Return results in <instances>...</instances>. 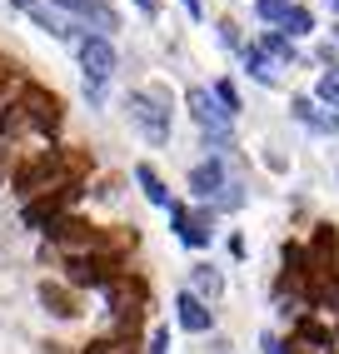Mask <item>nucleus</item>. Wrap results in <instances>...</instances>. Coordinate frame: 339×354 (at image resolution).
<instances>
[{
    "label": "nucleus",
    "mask_w": 339,
    "mask_h": 354,
    "mask_svg": "<svg viewBox=\"0 0 339 354\" xmlns=\"http://www.w3.org/2000/svg\"><path fill=\"white\" fill-rule=\"evenodd\" d=\"M105 295H110V310L125 319L130 329H135V319H140V304H145V285L140 279H130V274H115L110 285H105Z\"/></svg>",
    "instance_id": "6"
},
{
    "label": "nucleus",
    "mask_w": 339,
    "mask_h": 354,
    "mask_svg": "<svg viewBox=\"0 0 339 354\" xmlns=\"http://www.w3.org/2000/svg\"><path fill=\"white\" fill-rule=\"evenodd\" d=\"M225 185H230V180H225V170H220L214 160L190 170V190H195L200 200H220V195H225Z\"/></svg>",
    "instance_id": "11"
},
{
    "label": "nucleus",
    "mask_w": 339,
    "mask_h": 354,
    "mask_svg": "<svg viewBox=\"0 0 339 354\" xmlns=\"http://www.w3.org/2000/svg\"><path fill=\"white\" fill-rule=\"evenodd\" d=\"M65 270H70V285H90V290H105L110 279L120 274V254L110 250H90V254H65Z\"/></svg>",
    "instance_id": "5"
},
{
    "label": "nucleus",
    "mask_w": 339,
    "mask_h": 354,
    "mask_svg": "<svg viewBox=\"0 0 339 354\" xmlns=\"http://www.w3.org/2000/svg\"><path fill=\"white\" fill-rule=\"evenodd\" d=\"M300 339H309V344H329V329H320V324H300Z\"/></svg>",
    "instance_id": "22"
},
{
    "label": "nucleus",
    "mask_w": 339,
    "mask_h": 354,
    "mask_svg": "<svg viewBox=\"0 0 339 354\" xmlns=\"http://www.w3.org/2000/svg\"><path fill=\"white\" fill-rule=\"evenodd\" d=\"M135 180L145 185V195H150L155 205H165V209H170V190H165V180L155 175V165H135Z\"/></svg>",
    "instance_id": "14"
},
{
    "label": "nucleus",
    "mask_w": 339,
    "mask_h": 354,
    "mask_svg": "<svg viewBox=\"0 0 339 354\" xmlns=\"http://www.w3.org/2000/svg\"><path fill=\"white\" fill-rule=\"evenodd\" d=\"M26 130H40V135L60 130V100L45 85H26L6 110H0V145H6V140H20Z\"/></svg>",
    "instance_id": "1"
},
{
    "label": "nucleus",
    "mask_w": 339,
    "mask_h": 354,
    "mask_svg": "<svg viewBox=\"0 0 339 354\" xmlns=\"http://www.w3.org/2000/svg\"><path fill=\"white\" fill-rule=\"evenodd\" d=\"M40 304H45L51 315H60V319H75V315H80V310H75V295L60 290V285H51V279L40 285Z\"/></svg>",
    "instance_id": "13"
},
{
    "label": "nucleus",
    "mask_w": 339,
    "mask_h": 354,
    "mask_svg": "<svg viewBox=\"0 0 339 354\" xmlns=\"http://www.w3.org/2000/svg\"><path fill=\"white\" fill-rule=\"evenodd\" d=\"M75 200H80V180H60V185H51V190H40L35 200H26L20 220H26L30 230H51L60 220V209L75 205Z\"/></svg>",
    "instance_id": "4"
},
{
    "label": "nucleus",
    "mask_w": 339,
    "mask_h": 354,
    "mask_svg": "<svg viewBox=\"0 0 339 354\" xmlns=\"http://www.w3.org/2000/svg\"><path fill=\"white\" fill-rule=\"evenodd\" d=\"M60 10H70L80 20V26H95L100 35H110V30H120V15L110 10V6H100V0H55Z\"/></svg>",
    "instance_id": "8"
},
{
    "label": "nucleus",
    "mask_w": 339,
    "mask_h": 354,
    "mask_svg": "<svg viewBox=\"0 0 339 354\" xmlns=\"http://www.w3.org/2000/svg\"><path fill=\"white\" fill-rule=\"evenodd\" d=\"M80 65H85V75L100 85L105 75H115V45L105 35H85L80 40Z\"/></svg>",
    "instance_id": "7"
},
{
    "label": "nucleus",
    "mask_w": 339,
    "mask_h": 354,
    "mask_svg": "<svg viewBox=\"0 0 339 354\" xmlns=\"http://www.w3.org/2000/svg\"><path fill=\"white\" fill-rule=\"evenodd\" d=\"M175 315H180V324L190 329V335H205V329H210V319H214V315H210V304H205L200 295H190V290L175 299Z\"/></svg>",
    "instance_id": "10"
},
{
    "label": "nucleus",
    "mask_w": 339,
    "mask_h": 354,
    "mask_svg": "<svg viewBox=\"0 0 339 354\" xmlns=\"http://www.w3.org/2000/svg\"><path fill=\"white\" fill-rule=\"evenodd\" d=\"M195 290L214 299V295H220V290H225V279H220V274H214L210 265H195Z\"/></svg>",
    "instance_id": "15"
},
{
    "label": "nucleus",
    "mask_w": 339,
    "mask_h": 354,
    "mask_svg": "<svg viewBox=\"0 0 339 354\" xmlns=\"http://www.w3.org/2000/svg\"><path fill=\"white\" fill-rule=\"evenodd\" d=\"M125 110H130V120L140 125V135L145 140H170V95L165 90H135V95L125 100Z\"/></svg>",
    "instance_id": "3"
},
{
    "label": "nucleus",
    "mask_w": 339,
    "mask_h": 354,
    "mask_svg": "<svg viewBox=\"0 0 339 354\" xmlns=\"http://www.w3.org/2000/svg\"><path fill=\"white\" fill-rule=\"evenodd\" d=\"M245 65L255 70V75H259L264 85H270V80H275V70H270V60H264V50H255V45H250V50H245Z\"/></svg>",
    "instance_id": "17"
},
{
    "label": "nucleus",
    "mask_w": 339,
    "mask_h": 354,
    "mask_svg": "<svg viewBox=\"0 0 339 354\" xmlns=\"http://www.w3.org/2000/svg\"><path fill=\"white\" fill-rule=\"evenodd\" d=\"M170 349V329H155V339H150V354H165Z\"/></svg>",
    "instance_id": "24"
},
{
    "label": "nucleus",
    "mask_w": 339,
    "mask_h": 354,
    "mask_svg": "<svg viewBox=\"0 0 339 354\" xmlns=\"http://www.w3.org/2000/svg\"><path fill=\"white\" fill-rule=\"evenodd\" d=\"M10 6H26V10H30V6H35V0H10Z\"/></svg>",
    "instance_id": "27"
},
{
    "label": "nucleus",
    "mask_w": 339,
    "mask_h": 354,
    "mask_svg": "<svg viewBox=\"0 0 339 354\" xmlns=\"http://www.w3.org/2000/svg\"><path fill=\"white\" fill-rule=\"evenodd\" d=\"M284 30H289V35H304V30H309V10L289 6V15H284Z\"/></svg>",
    "instance_id": "19"
},
{
    "label": "nucleus",
    "mask_w": 339,
    "mask_h": 354,
    "mask_svg": "<svg viewBox=\"0 0 339 354\" xmlns=\"http://www.w3.org/2000/svg\"><path fill=\"white\" fill-rule=\"evenodd\" d=\"M264 50H270L275 60H295V45H289L284 35H264Z\"/></svg>",
    "instance_id": "18"
},
{
    "label": "nucleus",
    "mask_w": 339,
    "mask_h": 354,
    "mask_svg": "<svg viewBox=\"0 0 339 354\" xmlns=\"http://www.w3.org/2000/svg\"><path fill=\"white\" fill-rule=\"evenodd\" d=\"M170 220H175V230H180V240L185 245H210V215H205V209H200V215H190V209L185 205H175V200H170Z\"/></svg>",
    "instance_id": "9"
},
{
    "label": "nucleus",
    "mask_w": 339,
    "mask_h": 354,
    "mask_svg": "<svg viewBox=\"0 0 339 354\" xmlns=\"http://www.w3.org/2000/svg\"><path fill=\"white\" fill-rule=\"evenodd\" d=\"M185 100H190V115H195V120H200L205 130H210V125H214V130H220V125L230 120V115H225L220 105H214V95H210V90H205V85H195V90H190V95H185Z\"/></svg>",
    "instance_id": "12"
},
{
    "label": "nucleus",
    "mask_w": 339,
    "mask_h": 354,
    "mask_svg": "<svg viewBox=\"0 0 339 354\" xmlns=\"http://www.w3.org/2000/svg\"><path fill=\"white\" fill-rule=\"evenodd\" d=\"M214 100L225 105V115H235V110H239V95H235V85H230V80H220V85H214Z\"/></svg>",
    "instance_id": "20"
},
{
    "label": "nucleus",
    "mask_w": 339,
    "mask_h": 354,
    "mask_svg": "<svg viewBox=\"0 0 339 354\" xmlns=\"http://www.w3.org/2000/svg\"><path fill=\"white\" fill-rule=\"evenodd\" d=\"M334 35H339V26H334Z\"/></svg>",
    "instance_id": "28"
},
{
    "label": "nucleus",
    "mask_w": 339,
    "mask_h": 354,
    "mask_svg": "<svg viewBox=\"0 0 339 354\" xmlns=\"http://www.w3.org/2000/svg\"><path fill=\"white\" fill-rule=\"evenodd\" d=\"M10 75H15V65H10V60H0V95H6V85H10Z\"/></svg>",
    "instance_id": "25"
},
{
    "label": "nucleus",
    "mask_w": 339,
    "mask_h": 354,
    "mask_svg": "<svg viewBox=\"0 0 339 354\" xmlns=\"http://www.w3.org/2000/svg\"><path fill=\"white\" fill-rule=\"evenodd\" d=\"M85 354H130L125 344H115V339H100V344H90Z\"/></svg>",
    "instance_id": "23"
},
{
    "label": "nucleus",
    "mask_w": 339,
    "mask_h": 354,
    "mask_svg": "<svg viewBox=\"0 0 339 354\" xmlns=\"http://www.w3.org/2000/svg\"><path fill=\"white\" fill-rule=\"evenodd\" d=\"M264 20H284L289 15V0H259V6H255Z\"/></svg>",
    "instance_id": "21"
},
{
    "label": "nucleus",
    "mask_w": 339,
    "mask_h": 354,
    "mask_svg": "<svg viewBox=\"0 0 339 354\" xmlns=\"http://www.w3.org/2000/svg\"><path fill=\"white\" fill-rule=\"evenodd\" d=\"M264 354H284V344L280 339H264Z\"/></svg>",
    "instance_id": "26"
},
{
    "label": "nucleus",
    "mask_w": 339,
    "mask_h": 354,
    "mask_svg": "<svg viewBox=\"0 0 339 354\" xmlns=\"http://www.w3.org/2000/svg\"><path fill=\"white\" fill-rule=\"evenodd\" d=\"M320 100H324L329 110H339V70H334V65H329V75L320 80Z\"/></svg>",
    "instance_id": "16"
},
{
    "label": "nucleus",
    "mask_w": 339,
    "mask_h": 354,
    "mask_svg": "<svg viewBox=\"0 0 339 354\" xmlns=\"http://www.w3.org/2000/svg\"><path fill=\"white\" fill-rule=\"evenodd\" d=\"M80 155H65V150H40L35 160H26V165H20V170H15V190L20 195H40V190H51V185H60V180H75V170H80Z\"/></svg>",
    "instance_id": "2"
}]
</instances>
